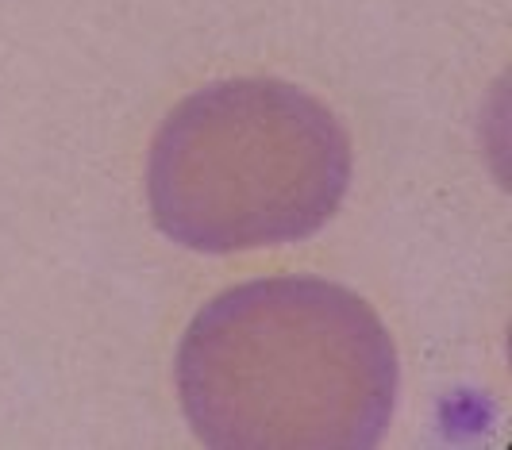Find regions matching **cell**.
Instances as JSON below:
<instances>
[{"instance_id":"obj_1","label":"cell","mask_w":512,"mask_h":450,"mask_svg":"<svg viewBox=\"0 0 512 450\" xmlns=\"http://www.w3.org/2000/svg\"><path fill=\"white\" fill-rule=\"evenodd\" d=\"M181 400L220 447H370L393 412L397 362L378 316L324 281H258L197 316Z\"/></svg>"},{"instance_id":"obj_2","label":"cell","mask_w":512,"mask_h":450,"mask_svg":"<svg viewBox=\"0 0 512 450\" xmlns=\"http://www.w3.org/2000/svg\"><path fill=\"white\" fill-rule=\"evenodd\" d=\"M347 181L343 127L285 81H224L189 97L151 154L158 227L212 254L305 239L335 216Z\"/></svg>"}]
</instances>
